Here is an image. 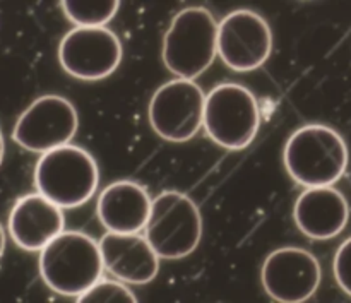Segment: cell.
Wrapping results in <instances>:
<instances>
[{
	"mask_svg": "<svg viewBox=\"0 0 351 303\" xmlns=\"http://www.w3.org/2000/svg\"><path fill=\"white\" fill-rule=\"evenodd\" d=\"M120 2L110 0V2H74L65 0L62 2L65 16L77 24V27H105L106 23L113 19L119 10Z\"/></svg>",
	"mask_w": 351,
	"mask_h": 303,
	"instance_id": "obj_16",
	"label": "cell"
},
{
	"mask_svg": "<svg viewBox=\"0 0 351 303\" xmlns=\"http://www.w3.org/2000/svg\"><path fill=\"white\" fill-rule=\"evenodd\" d=\"M261 280L273 300L300 303L317 291L321 284V266L307 250L285 247L267 256L261 271Z\"/></svg>",
	"mask_w": 351,
	"mask_h": 303,
	"instance_id": "obj_11",
	"label": "cell"
},
{
	"mask_svg": "<svg viewBox=\"0 0 351 303\" xmlns=\"http://www.w3.org/2000/svg\"><path fill=\"white\" fill-rule=\"evenodd\" d=\"M285 167L304 187H331L345 175L348 147L345 139L328 125H305L288 139Z\"/></svg>",
	"mask_w": 351,
	"mask_h": 303,
	"instance_id": "obj_2",
	"label": "cell"
},
{
	"mask_svg": "<svg viewBox=\"0 0 351 303\" xmlns=\"http://www.w3.org/2000/svg\"><path fill=\"white\" fill-rule=\"evenodd\" d=\"M3 249H5V233H3L2 225H0V257H2Z\"/></svg>",
	"mask_w": 351,
	"mask_h": 303,
	"instance_id": "obj_19",
	"label": "cell"
},
{
	"mask_svg": "<svg viewBox=\"0 0 351 303\" xmlns=\"http://www.w3.org/2000/svg\"><path fill=\"white\" fill-rule=\"evenodd\" d=\"M218 27L215 16L204 7L180 10L163 40V62L168 71L191 81L208 71L218 53Z\"/></svg>",
	"mask_w": 351,
	"mask_h": 303,
	"instance_id": "obj_3",
	"label": "cell"
},
{
	"mask_svg": "<svg viewBox=\"0 0 351 303\" xmlns=\"http://www.w3.org/2000/svg\"><path fill=\"white\" fill-rule=\"evenodd\" d=\"M335 276L341 290L351 297V237L341 243L336 252Z\"/></svg>",
	"mask_w": 351,
	"mask_h": 303,
	"instance_id": "obj_18",
	"label": "cell"
},
{
	"mask_svg": "<svg viewBox=\"0 0 351 303\" xmlns=\"http://www.w3.org/2000/svg\"><path fill=\"white\" fill-rule=\"evenodd\" d=\"M98 180L95 158L72 144L43 153L34 170L38 194L64 209L86 204L98 189Z\"/></svg>",
	"mask_w": 351,
	"mask_h": 303,
	"instance_id": "obj_4",
	"label": "cell"
},
{
	"mask_svg": "<svg viewBox=\"0 0 351 303\" xmlns=\"http://www.w3.org/2000/svg\"><path fill=\"white\" fill-rule=\"evenodd\" d=\"M259 125V105L245 86L219 84L206 96L204 130L218 146L243 149L256 139Z\"/></svg>",
	"mask_w": 351,
	"mask_h": 303,
	"instance_id": "obj_6",
	"label": "cell"
},
{
	"mask_svg": "<svg viewBox=\"0 0 351 303\" xmlns=\"http://www.w3.org/2000/svg\"><path fill=\"white\" fill-rule=\"evenodd\" d=\"M103 264L108 273L132 284H146L158 276L160 256L146 237L108 232L99 240Z\"/></svg>",
	"mask_w": 351,
	"mask_h": 303,
	"instance_id": "obj_12",
	"label": "cell"
},
{
	"mask_svg": "<svg viewBox=\"0 0 351 303\" xmlns=\"http://www.w3.org/2000/svg\"><path fill=\"white\" fill-rule=\"evenodd\" d=\"M3 153H5V144H3V137H2V132H0V165H2V160H3Z\"/></svg>",
	"mask_w": 351,
	"mask_h": 303,
	"instance_id": "obj_20",
	"label": "cell"
},
{
	"mask_svg": "<svg viewBox=\"0 0 351 303\" xmlns=\"http://www.w3.org/2000/svg\"><path fill=\"white\" fill-rule=\"evenodd\" d=\"M99 242L81 232H62L40 256V273L50 290L64 297H79L101 280Z\"/></svg>",
	"mask_w": 351,
	"mask_h": 303,
	"instance_id": "obj_1",
	"label": "cell"
},
{
	"mask_svg": "<svg viewBox=\"0 0 351 303\" xmlns=\"http://www.w3.org/2000/svg\"><path fill=\"white\" fill-rule=\"evenodd\" d=\"M273 51V33L263 16L254 10H233L219 23L218 53L232 71L259 69Z\"/></svg>",
	"mask_w": 351,
	"mask_h": 303,
	"instance_id": "obj_10",
	"label": "cell"
},
{
	"mask_svg": "<svg viewBox=\"0 0 351 303\" xmlns=\"http://www.w3.org/2000/svg\"><path fill=\"white\" fill-rule=\"evenodd\" d=\"M122 43L108 27H74L58 47V60L67 74L82 81H99L122 62Z\"/></svg>",
	"mask_w": 351,
	"mask_h": 303,
	"instance_id": "obj_9",
	"label": "cell"
},
{
	"mask_svg": "<svg viewBox=\"0 0 351 303\" xmlns=\"http://www.w3.org/2000/svg\"><path fill=\"white\" fill-rule=\"evenodd\" d=\"M64 232L62 208L41 194H29L16 202L9 216V233L21 249L43 250Z\"/></svg>",
	"mask_w": 351,
	"mask_h": 303,
	"instance_id": "obj_13",
	"label": "cell"
},
{
	"mask_svg": "<svg viewBox=\"0 0 351 303\" xmlns=\"http://www.w3.org/2000/svg\"><path fill=\"white\" fill-rule=\"evenodd\" d=\"M79 117L67 98L47 95L31 103L19 117L12 137L21 147L33 153H48L67 146L74 139Z\"/></svg>",
	"mask_w": 351,
	"mask_h": 303,
	"instance_id": "obj_8",
	"label": "cell"
},
{
	"mask_svg": "<svg viewBox=\"0 0 351 303\" xmlns=\"http://www.w3.org/2000/svg\"><path fill=\"white\" fill-rule=\"evenodd\" d=\"M81 302H137V297L122 283L99 280L88 291L77 297Z\"/></svg>",
	"mask_w": 351,
	"mask_h": 303,
	"instance_id": "obj_17",
	"label": "cell"
},
{
	"mask_svg": "<svg viewBox=\"0 0 351 303\" xmlns=\"http://www.w3.org/2000/svg\"><path fill=\"white\" fill-rule=\"evenodd\" d=\"M146 239L160 259H184L202 239L201 211L189 195L165 191L153 199Z\"/></svg>",
	"mask_w": 351,
	"mask_h": 303,
	"instance_id": "obj_5",
	"label": "cell"
},
{
	"mask_svg": "<svg viewBox=\"0 0 351 303\" xmlns=\"http://www.w3.org/2000/svg\"><path fill=\"white\" fill-rule=\"evenodd\" d=\"M293 215L304 235L314 240H328L345 230L350 208L345 195L336 189L311 187L297 199Z\"/></svg>",
	"mask_w": 351,
	"mask_h": 303,
	"instance_id": "obj_15",
	"label": "cell"
},
{
	"mask_svg": "<svg viewBox=\"0 0 351 303\" xmlns=\"http://www.w3.org/2000/svg\"><path fill=\"white\" fill-rule=\"evenodd\" d=\"M151 206L153 201L143 185L119 180L99 194L96 213L108 232L139 233L149 221Z\"/></svg>",
	"mask_w": 351,
	"mask_h": 303,
	"instance_id": "obj_14",
	"label": "cell"
},
{
	"mask_svg": "<svg viewBox=\"0 0 351 303\" xmlns=\"http://www.w3.org/2000/svg\"><path fill=\"white\" fill-rule=\"evenodd\" d=\"M206 95L191 79H173L156 89L149 103V123L170 143L192 139L204 125Z\"/></svg>",
	"mask_w": 351,
	"mask_h": 303,
	"instance_id": "obj_7",
	"label": "cell"
}]
</instances>
